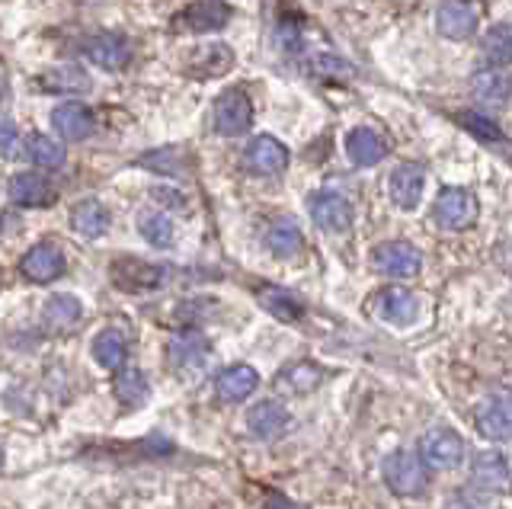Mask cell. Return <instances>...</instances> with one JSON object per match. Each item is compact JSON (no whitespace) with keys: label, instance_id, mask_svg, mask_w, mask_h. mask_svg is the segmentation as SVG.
I'll use <instances>...</instances> for the list:
<instances>
[{"label":"cell","instance_id":"1","mask_svg":"<svg viewBox=\"0 0 512 509\" xmlns=\"http://www.w3.org/2000/svg\"><path fill=\"white\" fill-rule=\"evenodd\" d=\"M464 452H468V445H464V439L448 426L426 429L420 436V445H416V455H420L423 468H432V471H455L464 461Z\"/></svg>","mask_w":512,"mask_h":509},{"label":"cell","instance_id":"2","mask_svg":"<svg viewBox=\"0 0 512 509\" xmlns=\"http://www.w3.org/2000/svg\"><path fill=\"white\" fill-rule=\"evenodd\" d=\"M381 474H384V484H388L391 493H397V497H420V493H426V484H429L420 455L410 449H397L384 458Z\"/></svg>","mask_w":512,"mask_h":509},{"label":"cell","instance_id":"3","mask_svg":"<svg viewBox=\"0 0 512 509\" xmlns=\"http://www.w3.org/2000/svg\"><path fill=\"white\" fill-rule=\"evenodd\" d=\"M234 10L224 4V0H196V4L183 7L176 17L170 20L173 33H189V36H202V33H218L231 23Z\"/></svg>","mask_w":512,"mask_h":509},{"label":"cell","instance_id":"4","mask_svg":"<svg viewBox=\"0 0 512 509\" xmlns=\"http://www.w3.org/2000/svg\"><path fill=\"white\" fill-rule=\"evenodd\" d=\"M477 212H480L477 196L461 186H445L436 205H432V218L445 231H468L477 221Z\"/></svg>","mask_w":512,"mask_h":509},{"label":"cell","instance_id":"5","mask_svg":"<svg viewBox=\"0 0 512 509\" xmlns=\"http://www.w3.org/2000/svg\"><path fill=\"white\" fill-rule=\"evenodd\" d=\"M480 20H484V4L480 0H442L436 13V26L445 39L464 42L477 33Z\"/></svg>","mask_w":512,"mask_h":509},{"label":"cell","instance_id":"6","mask_svg":"<svg viewBox=\"0 0 512 509\" xmlns=\"http://www.w3.org/2000/svg\"><path fill=\"white\" fill-rule=\"evenodd\" d=\"M372 266L384 276H394V279H413L420 276L423 269V253L416 250L413 244L404 241H388V244H378L372 250Z\"/></svg>","mask_w":512,"mask_h":509},{"label":"cell","instance_id":"7","mask_svg":"<svg viewBox=\"0 0 512 509\" xmlns=\"http://www.w3.org/2000/svg\"><path fill=\"white\" fill-rule=\"evenodd\" d=\"M253 122V103L244 90H224L215 100V132L224 138L244 135Z\"/></svg>","mask_w":512,"mask_h":509},{"label":"cell","instance_id":"8","mask_svg":"<svg viewBox=\"0 0 512 509\" xmlns=\"http://www.w3.org/2000/svg\"><path fill=\"white\" fill-rule=\"evenodd\" d=\"M308 212L314 218V225L320 231H330V234H343L352 225L349 199L340 196V193H330V189H320V193L308 196Z\"/></svg>","mask_w":512,"mask_h":509},{"label":"cell","instance_id":"9","mask_svg":"<svg viewBox=\"0 0 512 509\" xmlns=\"http://www.w3.org/2000/svg\"><path fill=\"white\" fill-rule=\"evenodd\" d=\"M164 279H167L164 266L144 263L135 257H122L112 263V282H116V289L122 292H154L164 285Z\"/></svg>","mask_w":512,"mask_h":509},{"label":"cell","instance_id":"10","mask_svg":"<svg viewBox=\"0 0 512 509\" xmlns=\"http://www.w3.org/2000/svg\"><path fill=\"white\" fill-rule=\"evenodd\" d=\"M80 49L103 71H122L132 61V42H128L125 33H96Z\"/></svg>","mask_w":512,"mask_h":509},{"label":"cell","instance_id":"11","mask_svg":"<svg viewBox=\"0 0 512 509\" xmlns=\"http://www.w3.org/2000/svg\"><path fill=\"white\" fill-rule=\"evenodd\" d=\"M244 167L253 173V177H276V173H282L288 167V148L272 135L253 138L244 151Z\"/></svg>","mask_w":512,"mask_h":509},{"label":"cell","instance_id":"12","mask_svg":"<svg viewBox=\"0 0 512 509\" xmlns=\"http://www.w3.org/2000/svg\"><path fill=\"white\" fill-rule=\"evenodd\" d=\"M64 269H68V260H64L61 247H55V244H36L20 260V273L36 285H48V282L61 279Z\"/></svg>","mask_w":512,"mask_h":509},{"label":"cell","instance_id":"13","mask_svg":"<svg viewBox=\"0 0 512 509\" xmlns=\"http://www.w3.org/2000/svg\"><path fill=\"white\" fill-rule=\"evenodd\" d=\"M7 196L20 209H48V205L58 202L55 186L42 173H16V177H10Z\"/></svg>","mask_w":512,"mask_h":509},{"label":"cell","instance_id":"14","mask_svg":"<svg viewBox=\"0 0 512 509\" xmlns=\"http://www.w3.org/2000/svg\"><path fill=\"white\" fill-rule=\"evenodd\" d=\"M423 189H426V170L420 164H400L388 180L391 202L404 212H413L423 202Z\"/></svg>","mask_w":512,"mask_h":509},{"label":"cell","instance_id":"15","mask_svg":"<svg viewBox=\"0 0 512 509\" xmlns=\"http://www.w3.org/2000/svg\"><path fill=\"white\" fill-rule=\"evenodd\" d=\"M208 340L202 337L199 330H183L180 337H173L170 346H167V362H170V369L173 372H192V369H199V365L208 359Z\"/></svg>","mask_w":512,"mask_h":509},{"label":"cell","instance_id":"16","mask_svg":"<svg viewBox=\"0 0 512 509\" xmlns=\"http://www.w3.org/2000/svg\"><path fill=\"white\" fill-rule=\"evenodd\" d=\"M231 68H234V52L224 42H212V45H205V49L189 52L186 65H183V71L189 77H196V81H205V77H221Z\"/></svg>","mask_w":512,"mask_h":509},{"label":"cell","instance_id":"17","mask_svg":"<svg viewBox=\"0 0 512 509\" xmlns=\"http://www.w3.org/2000/svg\"><path fill=\"white\" fill-rule=\"evenodd\" d=\"M247 426H250V433L256 439L272 442V439H279L288 426H292V413H288L285 404H279V401H260L256 407H250Z\"/></svg>","mask_w":512,"mask_h":509},{"label":"cell","instance_id":"18","mask_svg":"<svg viewBox=\"0 0 512 509\" xmlns=\"http://www.w3.org/2000/svg\"><path fill=\"white\" fill-rule=\"evenodd\" d=\"M474 423L480 429V436H487L490 442H506L512 433L509 404L503 397H484V401L474 407Z\"/></svg>","mask_w":512,"mask_h":509},{"label":"cell","instance_id":"19","mask_svg":"<svg viewBox=\"0 0 512 509\" xmlns=\"http://www.w3.org/2000/svg\"><path fill=\"white\" fill-rule=\"evenodd\" d=\"M346 154L352 164L359 167H375L384 161V154H388V141L378 129H368V125H359V129H352L346 135Z\"/></svg>","mask_w":512,"mask_h":509},{"label":"cell","instance_id":"20","mask_svg":"<svg viewBox=\"0 0 512 509\" xmlns=\"http://www.w3.org/2000/svg\"><path fill=\"white\" fill-rule=\"evenodd\" d=\"M256 385H260V375H256V369L247 362L228 365V369H221L215 378V391L221 401H228V404H237V401H244V397H250L256 391Z\"/></svg>","mask_w":512,"mask_h":509},{"label":"cell","instance_id":"21","mask_svg":"<svg viewBox=\"0 0 512 509\" xmlns=\"http://www.w3.org/2000/svg\"><path fill=\"white\" fill-rule=\"evenodd\" d=\"M52 125L61 138L68 141H84L93 135L96 129V119H93V109L84 106V103H64L52 113Z\"/></svg>","mask_w":512,"mask_h":509},{"label":"cell","instance_id":"22","mask_svg":"<svg viewBox=\"0 0 512 509\" xmlns=\"http://www.w3.org/2000/svg\"><path fill=\"white\" fill-rule=\"evenodd\" d=\"M256 301L285 324H295L304 317V301L292 292L279 289V285H260V289H256Z\"/></svg>","mask_w":512,"mask_h":509},{"label":"cell","instance_id":"23","mask_svg":"<svg viewBox=\"0 0 512 509\" xmlns=\"http://www.w3.org/2000/svg\"><path fill=\"white\" fill-rule=\"evenodd\" d=\"M71 228L80 237H87V241H96V237H103L109 231V209L96 199L77 202L71 209Z\"/></svg>","mask_w":512,"mask_h":509},{"label":"cell","instance_id":"24","mask_svg":"<svg viewBox=\"0 0 512 509\" xmlns=\"http://www.w3.org/2000/svg\"><path fill=\"white\" fill-rule=\"evenodd\" d=\"M375 308H378V314H381L388 324L407 327V324H413V317H416V298H413V292L397 289V285H394V289L378 292Z\"/></svg>","mask_w":512,"mask_h":509},{"label":"cell","instance_id":"25","mask_svg":"<svg viewBox=\"0 0 512 509\" xmlns=\"http://www.w3.org/2000/svg\"><path fill=\"white\" fill-rule=\"evenodd\" d=\"M327 372L320 369L317 362H295L292 369H285L282 378L276 381L279 391H292V394H311L324 385Z\"/></svg>","mask_w":512,"mask_h":509},{"label":"cell","instance_id":"26","mask_svg":"<svg viewBox=\"0 0 512 509\" xmlns=\"http://www.w3.org/2000/svg\"><path fill=\"white\" fill-rule=\"evenodd\" d=\"M93 359L103 365L106 372H119L128 359V343L119 330H100L93 340Z\"/></svg>","mask_w":512,"mask_h":509},{"label":"cell","instance_id":"27","mask_svg":"<svg viewBox=\"0 0 512 509\" xmlns=\"http://www.w3.org/2000/svg\"><path fill=\"white\" fill-rule=\"evenodd\" d=\"M266 244H269V250L276 253L279 260H292V257H298L301 247H304V234H301V228L295 225L292 218H282V221H276V225L269 228Z\"/></svg>","mask_w":512,"mask_h":509},{"label":"cell","instance_id":"28","mask_svg":"<svg viewBox=\"0 0 512 509\" xmlns=\"http://www.w3.org/2000/svg\"><path fill=\"white\" fill-rule=\"evenodd\" d=\"M474 481L487 490H506L509 487V461L500 452H484L474 458Z\"/></svg>","mask_w":512,"mask_h":509},{"label":"cell","instance_id":"29","mask_svg":"<svg viewBox=\"0 0 512 509\" xmlns=\"http://www.w3.org/2000/svg\"><path fill=\"white\" fill-rule=\"evenodd\" d=\"M42 90H55V93H87L90 90V74L80 65H61L55 71L39 74Z\"/></svg>","mask_w":512,"mask_h":509},{"label":"cell","instance_id":"30","mask_svg":"<svg viewBox=\"0 0 512 509\" xmlns=\"http://www.w3.org/2000/svg\"><path fill=\"white\" fill-rule=\"evenodd\" d=\"M471 93L487 106H506L509 103V77L506 71H480L471 81Z\"/></svg>","mask_w":512,"mask_h":509},{"label":"cell","instance_id":"31","mask_svg":"<svg viewBox=\"0 0 512 509\" xmlns=\"http://www.w3.org/2000/svg\"><path fill=\"white\" fill-rule=\"evenodd\" d=\"M112 391H116V397L125 407H138V404L148 401L151 385H148V378H144L141 369H119L116 381H112Z\"/></svg>","mask_w":512,"mask_h":509},{"label":"cell","instance_id":"32","mask_svg":"<svg viewBox=\"0 0 512 509\" xmlns=\"http://www.w3.org/2000/svg\"><path fill=\"white\" fill-rule=\"evenodd\" d=\"M138 231L151 247H160V250L173 247V221L164 212H154V209L141 212L138 215Z\"/></svg>","mask_w":512,"mask_h":509},{"label":"cell","instance_id":"33","mask_svg":"<svg viewBox=\"0 0 512 509\" xmlns=\"http://www.w3.org/2000/svg\"><path fill=\"white\" fill-rule=\"evenodd\" d=\"M23 154L29 157V161L32 164H39V167H61L64 164V157H68V154H64V145H61V141H55V138H48V135H32L29 141H26V145H23Z\"/></svg>","mask_w":512,"mask_h":509},{"label":"cell","instance_id":"34","mask_svg":"<svg viewBox=\"0 0 512 509\" xmlns=\"http://www.w3.org/2000/svg\"><path fill=\"white\" fill-rule=\"evenodd\" d=\"M80 314H84V308H80V301L74 295H52V298L45 301V308H42L45 324H52L58 330L77 324Z\"/></svg>","mask_w":512,"mask_h":509},{"label":"cell","instance_id":"35","mask_svg":"<svg viewBox=\"0 0 512 509\" xmlns=\"http://www.w3.org/2000/svg\"><path fill=\"white\" fill-rule=\"evenodd\" d=\"M458 125H464L474 138L480 141H503V129L496 125L490 116L477 113V109H468V113H458Z\"/></svg>","mask_w":512,"mask_h":509},{"label":"cell","instance_id":"36","mask_svg":"<svg viewBox=\"0 0 512 509\" xmlns=\"http://www.w3.org/2000/svg\"><path fill=\"white\" fill-rule=\"evenodd\" d=\"M484 52H487L490 61H496V65H509L512 49H509V26L506 23L490 29L487 39H484Z\"/></svg>","mask_w":512,"mask_h":509},{"label":"cell","instance_id":"37","mask_svg":"<svg viewBox=\"0 0 512 509\" xmlns=\"http://www.w3.org/2000/svg\"><path fill=\"white\" fill-rule=\"evenodd\" d=\"M0 157H7V161H13V157H23V135L4 116H0Z\"/></svg>","mask_w":512,"mask_h":509},{"label":"cell","instance_id":"38","mask_svg":"<svg viewBox=\"0 0 512 509\" xmlns=\"http://www.w3.org/2000/svg\"><path fill=\"white\" fill-rule=\"evenodd\" d=\"M311 71H314L317 77H330V81L352 74V68L346 65L343 58H336V55H320V58H314V61H311Z\"/></svg>","mask_w":512,"mask_h":509},{"label":"cell","instance_id":"39","mask_svg":"<svg viewBox=\"0 0 512 509\" xmlns=\"http://www.w3.org/2000/svg\"><path fill=\"white\" fill-rule=\"evenodd\" d=\"M266 509H301V506L292 503V500H285V497H269Z\"/></svg>","mask_w":512,"mask_h":509}]
</instances>
